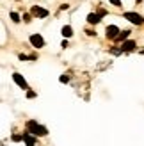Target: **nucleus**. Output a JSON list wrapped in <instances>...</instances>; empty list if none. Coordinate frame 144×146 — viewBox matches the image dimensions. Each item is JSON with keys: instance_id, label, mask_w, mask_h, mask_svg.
<instances>
[{"instance_id": "1", "label": "nucleus", "mask_w": 144, "mask_h": 146, "mask_svg": "<svg viewBox=\"0 0 144 146\" xmlns=\"http://www.w3.org/2000/svg\"><path fill=\"white\" fill-rule=\"evenodd\" d=\"M27 132H28V134H32L34 137H45V135H48V130H46V127L39 125V123L36 121V119L27 121Z\"/></svg>"}, {"instance_id": "2", "label": "nucleus", "mask_w": 144, "mask_h": 146, "mask_svg": "<svg viewBox=\"0 0 144 146\" xmlns=\"http://www.w3.org/2000/svg\"><path fill=\"white\" fill-rule=\"evenodd\" d=\"M123 18H126L130 23H135V25H142L144 23V18L141 16L139 13H125Z\"/></svg>"}, {"instance_id": "3", "label": "nucleus", "mask_w": 144, "mask_h": 146, "mask_svg": "<svg viewBox=\"0 0 144 146\" xmlns=\"http://www.w3.org/2000/svg\"><path fill=\"white\" fill-rule=\"evenodd\" d=\"M30 45H32L34 48H43V46H45V39H43V36L32 34V36H30Z\"/></svg>"}, {"instance_id": "4", "label": "nucleus", "mask_w": 144, "mask_h": 146, "mask_svg": "<svg viewBox=\"0 0 144 146\" xmlns=\"http://www.w3.org/2000/svg\"><path fill=\"white\" fill-rule=\"evenodd\" d=\"M119 34V27L116 25H109L105 29V36H107V39H116V36Z\"/></svg>"}, {"instance_id": "5", "label": "nucleus", "mask_w": 144, "mask_h": 146, "mask_svg": "<svg viewBox=\"0 0 144 146\" xmlns=\"http://www.w3.org/2000/svg\"><path fill=\"white\" fill-rule=\"evenodd\" d=\"M135 46H137V43L132 41V39H128V41H123V45H121V52H133Z\"/></svg>"}, {"instance_id": "6", "label": "nucleus", "mask_w": 144, "mask_h": 146, "mask_svg": "<svg viewBox=\"0 0 144 146\" xmlns=\"http://www.w3.org/2000/svg\"><path fill=\"white\" fill-rule=\"evenodd\" d=\"M13 80H14V82H16V84L21 87V89H28V84H27V80H25L23 77H21L20 73H13Z\"/></svg>"}, {"instance_id": "7", "label": "nucleus", "mask_w": 144, "mask_h": 146, "mask_svg": "<svg viewBox=\"0 0 144 146\" xmlns=\"http://www.w3.org/2000/svg\"><path fill=\"white\" fill-rule=\"evenodd\" d=\"M32 14H34L36 18H46L48 16V11L43 9V7H39V5H34L32 7Z\"/></svg>"}, {"instance_id": "8", "label": "nucleus", "mask_w": 144, "mask_h": 146, "mask_svg": "<svg viewBox=\"0 0 144 146\" xmlns=\"http://www.w3.org/2000/svg\"><path fill=\"white\" fill-rule=\"evenodd\" d=\"M21 141H25V144H27V146H36V144H38L36 137H34L32 134H28V132H25L23 135H21Z\"/></svg>"}, {"instance_id": "9", "label": "nucleus", "mask_w": 144, "mask_h": 146, "mask_svg": "<svg viewBox=\"0 0 144 146\" xmlns=\"http://www.w3.org/2000/svg\"><path fill=\"white\" fill-rule=\"evenodd\" d=\"M100 20H102V16H100V14L98 13H89L87 14V21H89V23H100Z\"/></svg>"}, {"instance_id": "10", "label": "nucleus", "mask_w": 144, "mask_h": 146, "mask_svg": "<svg viewBox=\"0 0 144 146\" xmlns=\"http://www.w3.org/2000/svg\"><path fill=\"white\" fill-rule=\"evenodd\" d=\"M61 32H62V36H64V38H71V36H73V29H71L69 25H64Z\"/></svg>"}, {"instance_id": "11", "label": "nucleus", "mask_w": 144, "mask_h": 146, "mask_svg": "<svg viewBox=\"0 0 144 146\" xmlns=\"http://www.w3.org/2000/svg\"><path fill=\"white\" fill-rule=\"evenodd\" d=\"M128 36H130V31H123V32L119 31V34L116 36V39H118V41H125V39L128 38Z\"/></svg>"}, {"instance_id": "12", "label": "nucleus", "mask_w": 144, "mask_h": 146, "mask_svg": "<svg viewBox=\"0 0 144 146\" xmlns=\"http://www.w3.org/2000/svg\"><path fill=\"white\" fill-rule=\"evenodd\" d=\"M11 20L14 21V23H18V21H20V14L18 13H11Z\"/></svg>"}, {"instance_id": "13", "label": "nucleus", "mask_w": 144, "mask_h": 146, "mask_svg": "<svg viewBox=\"0 0 144 146\" xmlns=\"http://www.w3.org/2000/svg\"><path fill=\"white\" fill-rule=\"evenodd\" d=\"M59 80H61L62 84H66V82H69V77H68V75H62V77H61Z\"/></svg>"}, {"instance_id": "14", "label": "nucleus", "mask_w": 144, "mask_h": 146, "mask_svg": "<svg viewBox=\"0 0 144 146\" xmlns=\"http://www.w3.org/2000/svg\"><path fill=\"white\" fill-rule=\"evenodd\" d=\"M110 4L116 5V7H119V5H121V0H110Z\"/></svg>"}, {"instance_id": "15", "label": "nucleus", "mask_w": 144, "mask_h": 146, "mask_svg": "<svg viewBox=\"0 0 144 146\" xmlns=\"http://www.w3.org/2000/svg\"><path fill=\"white\" fill-rule=\"evenodd\" d=\"M13 141H14V143H18V141H21V135H16V134H14V135H13Z\"/></svg>"}, {"instance_id": "16", "label": "nucleus", "mask_w": 144, "mask_h": 146, "mask_svg": "<svg viewBox=\"0 0 144 146\" xmlns=\"http://www.w3.org/2000/svg\"><path fill=\"white\" fill-rule=\"evenodd\" d=\"M34 96H36L34 91H27V98H34Z\"/></svg>"}, {"instance_id": "17", "label": "nucleus", "mask_w": 144, "mask_h": 146, "mask_svg": "<svg viewBox=\"0 0 144 146\" xmlns=\"http://www.w3.org/2000/svg\"><path fill=\"white\" fill-rule=\"evenodd\" d=\"M85 32H87V36H96V32H94V31H91V29H87Z\"/></svg>"}]
</instances>
